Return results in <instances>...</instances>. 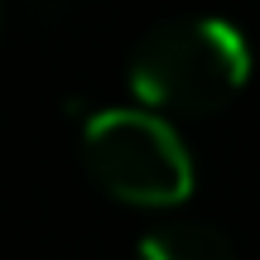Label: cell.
Wrapping results in <instances>:
<instances>
[{
	"mask_svg": "<svg viewBox=\"0 0 260 260\" xmlns=\"http://www.w3.org/2000/svg\"><path fill=\"white\" fill-rule=\"evenodd\" d=\"M251 77V44L222 15L154 24L130 53V87L149 111H212Z\"/></svg>",
	"mask_w": 260,
	"mask_h": 260,
	"instance_id": "6da1fadb",
	"label": "cell"
},
{
	"mask_svg": "<svg viewBox=\"0 0 260 260\" xmlns=\"http://www.w3.org/2000/svg\"><path fill=\"white\" fill-rule=\"evenodd\" d=\"M92 178L135 207H174L193 193V149L149 106H102L82 125Z\"/></svg>",
	"mask_w": 260,
	"mask_h": 260,
	"instance_id": "7a4b0ae2",
	"label": "cell"
},
{
	"mask_svg": "<svg viewBox=\"0 0 260 260\" xmlns=\"http://www.w3.org/2000/svg\"><path fill=\"white\" fill-rule=\"evenodd\" d=\"M135 260H236V251L207 222H164L135 246Z\"/></svg>",
	"mask_w": 260,
	"mask_h": 260,
	"instance_id": "3957f363",
	"label": "cell"
}]
</instances>
